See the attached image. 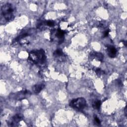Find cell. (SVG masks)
Here are the masks:
<instances>
[{"mask_svg":"<svg viewBox=\"0 0 127 127\" xmlns=\"http://www.w3.org/2000/svg\"><path fill=\"white\" fill-rule=\"evenodd\" d=\"M46 57L43 50L33 51L29 53L28 60L35 64H42L46 61Z\"/></svg>","mask_w":127,"mask_h":127,"instance_id":"obj_1","label":"cell"},{"mask_svg":"<svg viewBox=\"0 0 127 127\" xmlns=\"http://www.w3.org/2000/svg\"><path fill=\"white\" fill-rule=\"evenodd\" d=\"M13 12L14 8L11 3H6L1 7V14L7 21L12 20L14 19Z\"/></svg>","mask_w":127,"mask_h":127,"instance_id":"obj_2","label":"cell"},{"mask_svg":"<svg viewBox=\"0 0 127 127\" xmlns=\"http://www.w3.org/2000/svg\"><path fill=\"white\" fill-rule=\"evenodd\" d=\"M70 106L78 111L83 110L86 105V101L84 98L80 97L73 99L69 103Z\"/></svg>","mask_w":127,"mask_h":127,"instance_id":"obj_3","label":"cell"},{"mask_svg":"<svg viewBox=\"0 0 127 127\" xmlns=\"http://www.w3.org/2000/svg\"><path fill=\"white\" fill-rule=\"evenodd\" d=\"M31 95V92L29 90H25L11 93L9 95V98L15 100H21Z\"/></svg>","mask_w":127,"mask_h":127,"instance_id":"obj_4","label":"cell"},{"mask_svg":"<svg viewBox=\"0 0 127 127\" xmlns=\"http://www.w3.org/2000/svg\"><path fill=\"white\" fill-rule=\"evenodd\" d=\"M117 50L113 46L109 45L107 47V53L108 55L110 58H114L116 57L117 54Z\"/></svg>","mask_w":127,"mask_h":127,"instance_id":"obj_5","label":"cell"},{"mask_svg":"<svg viewBox=\"0 0 127 127\" xmlns=\"http://www.w3.org/2000/svg\"><path fill=\"white\" fill-rule=\"evenodd\" d=\"M21 119V116L20 115H15L14 116H13L10 121L9 122V124H10V126H16V124H18L20 120Z\"/></svg>","mask_w":127,"mask_h":127,"instance_id":"obj_6","label":"cell"},{"mask_svg":"<svg viewBox=\"0 0 127 127\" xmlns=\"http://www.w3.org/2000/svg\"><path fill=\"white\" fill-rule=\"evenodd\" d=\"M44 86L45 85L43 83L36 84L33 87V91L35 93L38 94L44 88Z\"/></svg>","mask_w":127,"mask_h":127,"instance_id":"obj_7","label":"cell"},{"mask_svg":"<svg viewBox=\"0 0 127 127\" xmlns=\"http://www.w3.org/2000/svg\"><path fill=\"white\" fill-rule=\"evenodd\" d=\"M64 33H65V32L64 31H63V30H62L61 29H58L57 32H56V36L60 41H61V43L64 40Z\"/></svg>","mask_w":127,"mask_h":127,"instance_id":"obj_8","label":"cell"},{"mask_svg":"<svg viewBox=\"0 0 127 127\" xmlns=\"http://www.w3.org/2000/svg\"><path fill=\"white\" fill-rule=\"evenodd\" d=\"M91 56H94V57H96L99 61L102 62L104 59V56L103 55L100 53H98V52H94L92 53L91 54Z\"/></svg>","mask_w":127,"mask_h":127,"instance_id":"obj_9","label":"cell"},{"mask_svg":"<svg viewBox=\"0 0 127 127\" xmlns=\"http://www.w3.org/2000/svg\"><path fill=\"white\" fill-rule=\"evenodd\" d=\"M101 105V102L100 100H96L94 101L92 104V106L94 109L96 110H99L100 108Z\"/></svg>","mask_w":127,"mask_h":127,"instance_id":"obj_10","label":"cell"},{"mask_svg":"<svg viewBox=\"0 0 127 127\" xmlns=\"http://www.w3.org/2000/svg\"><path fill=\"white\" fill-rule=\"evenodd\" d=\"M64 55V53L61 50L58 49L54 53V56L56 57H60Z\"/></svg>","mask_w":127,"mask_h":127,"instance_id":"obj_11","label":"cell"},{"mask_svg":"<svg viewBox=\"0 0 127 127\" xmlns=\"http://www.w3.org/2000/svg\"><path fill=\"white\" fill-rule=\"evenodd\" d=\"M95 72H96V73L97 74V75H100L102 74H103L104 73V71L102 70L100 68H97L95 70Z\"/></svg>","mask_w":127,"mask_h":127,"instance_id":"obj_12","label":"cell"},{"mask_svg":"<svg viewBox=\"0 0 127 127\" xmlns=\"http://www.w3.org/2000/svg\"><path fill=\"white\" fill-rule=\"evenodd\" d=\"M46 24H47V25L49 26H50V27H52V26H53L54 25V23L53 22V21H47Z\"/></svg>","mask_w":127,"mask_h":127,"instance_id":"obj_13","label":"cell"},{"mask_svg":"<svg viewBox=\"0 0 127 127\" xmlns=\"http://www.w3.org/2000/svg\"><path fill=\"white\" fill-rule=\"evenodd\" d=\"M94 121H95V122L96 123V124H98V125H100L101 124V121L98 118H97L96 116L94 118Z\"/></svg>","mask_w":127,"mask_h":127,"instance_id":"obj_14","label":"cell"},{"mask_svg":"<svg viewBox=\"0 0 127 127\" xmlns=\"http://www.w3.org/2000/svg\"><path fill=\"white\" fill-rule=\"evenodd\" d=\"M109 30H107L105 31L104 33V37H106L107 36H108V34H109Z\"/></svg>","mask_w":127,"mask_h":127,"instance_id":"obj_15","label":"cell"}]
</instances>
